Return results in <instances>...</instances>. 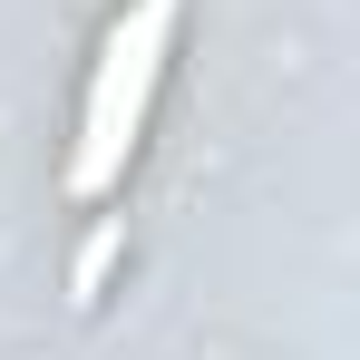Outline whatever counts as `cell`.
Returning <instances> with one entry per match:
<instances>
[{"label":"cell","mask_w":360,"mask_h":360,"mask_svg":"<svg viewBox=\"0 0 360 360\" xmlns=\"http://www.w3.org/2000/svg\"><path fill=\"white\" fill-rule=\"evenodd\" d=\"M166 49H176V0H136L117 30H108L98 78H88V108H78V156H68V185L78 195H108L117 185L127 146L146 127V98L166 78Z\"/></svg>","instance_id":"cell-1"},{"label":"cell","mask_w":360,"mask_h":360,"mask_svg":"<svg viewBox=\"0 0 360 360\" xmlns=\"http://www.w3.org/2000/svg\"><path fill=\"white\" fill-rule=\"evenodd\" d=\"M117 243H127V224H117V214H108L98 234L78 243V263H68V302H78V311H98V292H108V263H117Z\"/></svg>","instance_id":"cell-2"}]
</instances>
